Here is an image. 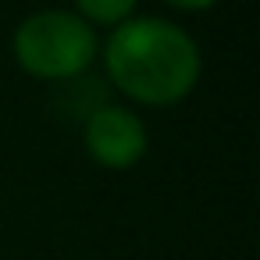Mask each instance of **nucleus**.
Here are the masks:
<instances>
[{"label":"nucleus","mask_w":260,"mask_h":260,"mask_svg":"<svg viewBox=\"0 0 260 260\" xmlns=\"http://www.w3.org/2000/svg\"><path fill=\"white\" fill-rule=\"evenodd\" d=\"M139 8V0H72V11L89 25V29H118L128 22Z\"/></svg>","instance_id":"4"},{"label":"nucleus","mask_w":260,"mask_h":260,"mask_svg":"<svg viewBox=\"0 0 260 260\" xmlns=\"http://www.w3.org/2000/svg\"><path fill=\"white\" fill-rule=\"evenodd\" d=\"M160 4L175 8V11H182V15H200V11H210L217 0H160Z\"/></svg>","instance_id":"5"},{"label":"nucleus","mask_w":260,"mask_h":260,"mask_svg":"<svg viewBox=\"0 0 260 260\" xmlns=\"http://www.w3.org/2000/svg\"><path fill=\"white\" fill-rule=\"evenodd\" d=\"M107 82L132 104L175 107L200 86L203 54L200 43L175 22L153 15H132L100 43Z\"/></svg>","instance_id":"1"},{"label":"nucleus","mask_w":260,"mask_h":260,"mask_svg":"<svg viewBox=\"0 0 260 260\" xmlns=\"http://www.w3.org/2000/svg\"><path fill=\"white\" fill-rule=\"evenodd\" d=\"M15 64L40 82H72L86 75L100 54L96 29H89L75 11L43 8L25 15L11 32Z\"/></svg>","instance_id":"2"},{"label":"nucleus","mask_w":260,"mask_h":260,"mask_svg":"<svg viewBox=\"0 0 260 260\" xmlns=\"http://www.w3.org/2000/svg\"><path fill=\"white\" fill-rule=\"evenodd\" d=\"M82 146L86 153L107 168V171H128L136 168L146 150H150V132L146 121L121 104H100L86 125H82Z\"/></svg>","instance_id":"3"}]
</instances>
